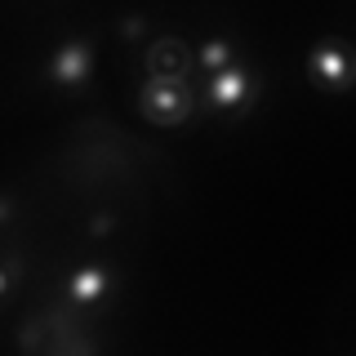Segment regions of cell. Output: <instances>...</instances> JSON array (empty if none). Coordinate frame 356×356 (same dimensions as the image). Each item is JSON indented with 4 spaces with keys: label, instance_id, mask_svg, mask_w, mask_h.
I'll use <instances>...</instances> for the list:
<instances>
[{
    "label": "cell",
    "instance_id": "cell-1",
    "mask_svg": "<svg viewBox=\"0 0 356 356\" xmlns=\"http://www.w3.org/2000/svg\"><path fill=\"white\" fill-rule=\"evenodd\" d=\"M138 111L143 120L161 129H174V125H187L196 111V94L187 81H147L138 89Z\"/></svg>",
    "mask_w": 356,
    "mask_h": 356
},
{
    "label": "cell",
    "instance_id": "cell-2",
    "mask_svg": "<svg viewBox=\"0 0 356 356\" xmlns=\"http://www.w3.org/2000/svg\"><path fill=\"white\" fill-rule=\"evenodd\" d=\"M307 76H312V85L348 89V85H356V54H348L334 40H321L307 49Z\"/></svg>",
    "mask_w": 356,
    "mask_h": 356
},
{
    "label": "cell",
    "instance_id": "cell-3",
    "mask_svg": "<svg viewBox=\"0 0 356 356\" xmlns=\"http://www.w3.org/2000/svg\"><path fill=\"white\" fill-rule=\"evenodd\" d=\"M147 81H187V72H192L196 54L187 49L183 36H161L147 44Z\"/></svg>",
    "mask_w": 356,
    "mask_h": 356
},
{
    "label": "cell",
    "instance_id": "cell-4",
    "mask_svg": "<svg viewBox=\"0 0 356 356\" xmlns=\"http://www.w3.org/2000/svg\"><path fill=\"white\" fill-rule=\"evenodd\" d=\"M89 72H94V54H89L85 40H67L63 49L54 54V63H49V81L54 85H67V89L85 85Z\"/></svg>",
    "mask_w": 356,
    "mask_h": 356
},
{
    "label": "cell",
    "instance_id": "cell-5",
    "mask_svg": "<svg viewBox=\"0 0 356 356\" xmlns=\"http://www.w3.org/2000/svg\"><path fill=\"white\" fill-rule=\"evenodd\" d=\"M209 103H214V107H245V103H254L250 76H245L241 67L232 63L227 72H218L214 81H209Z\"/></svg>",
    "mask_w": 356,
    "mask_h": 356
},
{
    "label": "cell",
    "instance_id": "cell-6",
    "mask_svg": "<svg viewBox=\"0 0 356 356\" xmlns=\"http://www.w3.org/2000/svg\"><path fill=\"white\" fill-rule=\"evenodd\" d=\"M111 285V272L107 267H81V272H72V281H67V303H94V298H103Z\"/></svg>",
    "mask_w": 356,
    "mask_h": 356
},
{
    "label": "cell",
    "instance_id": "cell-7",
    "mask_svg": "<svg viewBox=\"0 0 356 356\" xmlns=\"http://www.w3.org/2000/svg\"><path fill=\"white\" fill-rule=\"evenodd\" d=\"M196 63L205 67V72H227L232 67V44L227 40H209V44H200V54H196Z\"/></svg>",
    "mask_w": 356,
    "mask_h": 356
},
{
    "label": "cell",
    "instance_id": "cell-8",
    "mask_svg": "<svg viewBox=\"0 0 356 356\" xmlns=\"http://www.w3.org/2000/svg\"><path fill=\"white\" fill-rule=\"evenodd\" d=\"M44 339H49V321H44V316H31L27 325L18 330V348L27 352V356H31V352H40V343H44Z\"/></svg>",
    "mask_w": 356,
    "mask_h": 356
},
{
    "label": "cell",
    "instance_id": "cell-9",
    "mask_svg": "<svg viewBox=\"0 0 356 356\" xmlns=\"http://www.w3.org/2000/svg\"><path fill=\"white\" fill-rule=\"evenodd\" d=\"M14 289H18V254H5V276H0V294L14 298Z\"/></svg>",
    "mask_w": 356,
    "mask_h": 356
},
{
    "label": "cell",
    "instance_id": "cell-10",
    "mask_svg": "<svg viewBox=\"0 0 356 356\" xmlns=\"http://www.w3.org/2000/svg\"><path fill=\"white\" fill-rule=\"evenodd\" d=\"M138 31H147V22H143V18H125V36L138 40Z\"/></svg>",
    "mask_w": 356,
    "mask_h": 356
},
{
    "label": "cell",
    "instance_id": "cell-11",
    "mask_svg": "<svg viewBox=\"0 0 356 356\" xmlns=\"http://www.w3.org/2000/svg\"><path fill=\"white\" fill-rule=\"evenodd\" d=\"M111 222H116V218H94V222H89V232H94V236H103V232H111Z\"/></svg>",
    "mask_w": 356,
    "mask_h": 356
}]
</instances>
